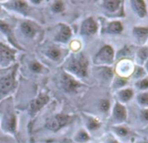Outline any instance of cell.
I'll return each mask as SVG.
<instances>
[{
  "label": "cell",
  "instance_id": "cell-1",
  "mask_svg": "<svg viewBox=\"0 0 148 143\" xmlns=\"http://www.w3.org/2000/svg\"><path fill=\"white\" fill-rule=\"evenodd\" d=\"M88 60L86 57L79 53L78 55L72 56L69 58L66 65V69L71 74L76 75L79 78H85L88 74Z\"/></svg>",
  "mask_w": 148,
  "mask_h": 143
},
{
  "label": "cell",
  "instance_id": "cell-2",
  "mask_svg": "<svg viewBox=\"0 0 148 143\" xmlns=\"http://www.w3.org/2000/svg\"><path fill=\"white\" fill-rule=\"evenodd\" d=\"M16 67L13 66L11 71L4 73L0 76V97L6 95L15 87Z\"/></svg>",
  "mask_w": 148,
  "mask_h": 143
},
{
  "label": "cell",
  "instance_id": "cell-3",
  "mask_svg": "<svg viewBox=\"0 0 148 143\" xmlns=\"http://www.w3.org/2000/svg\"><path fill=\"white\" fill-rule=\"evenodd\" d=\"M72 120V117L65 113H58L50 117L45 123L47 129L56 132L61 129L63 126H66L69 122Z\"/></svg>",
  "mask_w": 148,
  "mask_h": 143
},
{
  "label": "cell",
  "instance_id": "cell-4",
  "mask_svg": "<svg viewBox=\"0 0 148 143\" xmlns=\"http://www.w3.org/2000/svg\"><path fill=\"white\" fill-rule=\"evenodd\" d=\"M60 84L63 90L65 91V93H70V94L77 93L79 89L81 87V84L75 78H73L71 74L67 73L62 74Z\"/></svg>",
  "mask_w": 148,
  "mask_h": 143
},
{
  "label": "cell",
  "instance_id": "cell-5",
  "mask_svg": "<svg viewBox=\"0 0 148 143\" xmlns=\"http://www.w3.org/2000/svg\"><path fill=\"white\" fill-rule=\"evenodd\" d=\"M50 101V97L47 94H39L36 99L32 100L29 105V111L32 114L37 113L41 110L48 102Z\"/></svg>",
  "mask_w": 148,
  "mask_h": 143
},
{
  "label": "cell",
  "instance_id": "cell-6",
  "mask_svg": "<svg viewBox=\"0 0 148 143\" xmlns=\"http://www.w3.org/2000/svg\"><path fill=\"white\" fill-rule=\"evenodd\" d=\"M19 29L23 36L30 39L34 38L38 32L37 25L31 21H23L19 25Z\"/></svg>",
  "mask_w": 148,
  "mask_h": 143
},
{
  "label": "cell",
  "instance_id": "cell-7",
  "mask_svg": "<svg viewBox=\"0 0 148 143\" xmlns=\"http://www.w3.org/2000/svg\"><path fill=\"white\" fill-rule=\"evenodd\" d=\"M14 60V52L8 46L0 44V65L7 66Z\"/></svg>",
  "mask_w": 148,
  "mask_h": 143
},
{
  "label": "cell",
  "instance_id": "cell-8",
  "mask_svg": "<svg viewBox=\"0 0 148 143\" xmlns=\"http://www.w3.org/2000/svg\"><path fill=\"white\" fill-rule=\"evenodd\" d=\"M5 115L3 118V126L9 132L14 133L16 131V126H17V120H16V116L13 113L14 112L12 109L7 108L6 109Z\"/></svg>",
  "mask_w": 148,
  "mask_h": 143
},
{
  "label": "cell",
  "instance_id": "cell-9",
  "mask_svg": "<svg viewBox=\"0 0 148 143\" xmlns=\"http://www.w3.org/2000/svg\"><path fill=\"white\" fill-rule=\"evenodd\" d=\"M113 59V50L111 46H104L97 54L96 61L98 63H112Z\"/></svg>",
  "mask_w": 148,
  "mask_h": 143
},
{
  "label": "cell",
  "instance_id": "cell-10",
  "mask_svg": "<svg viewBox=\"0 0 148 143\" xmlns=\"http://www.w3.org/2000/svg\"><path fill=\"white\" fill-rule=\"evenodd\" d=\"M71 38V29L66 25L60 24L58 32L55 37V40L57 42L64 44V43L68 42Z\"/></svg>",
  "mask_w": 148,
  "mask_h": 143
},
{
  "label": "cell",
  "instance_id": "cell-11",
  "mask_svg": "<svg viewBox=\"0 0 148 143\" xmlns=\"http://www.w3.org/2000/svg\"><path fill=\"white\" fill-rule=\"evenodd\" d=\"M0 32H2L7 37L8 41H9L11 44H12L16 48L21 49V47L18 45V42H17V40H16V38H15V36H14V34H13L12 29L11 28V26H10L7 23H5V22L3 21V20H0Z\"/></svg>",
  "mask_w": 148,
  "mask_h": 143
},
{
  "label": "cell",
  "instance_id": "cell-12",
  "mask_svg": "<svg viewBox=\"0 0 148 143\" xmlns=\"http://www.w3.org/2000/svg\"><path fill=\"white\" fill-rule=\"evenodd\" d=\"M98 31V25L92 18L86 19L81 25V33L84 35H93Z\"/></svg>",
  "mask_w": 148,
  "mask_h": 143
},
{
  "label": "cell",
  "instance_id": "cell-13",
  "mask_svg": "<svg viewBox=\"0 0 148 143\" xmlns=\"http://www.w3.org/2000/svg\"><path fill=\"white\" fill-rule=\"evenodd\" d=\"M45 54L54 62H59L63 58L62 49L57 45H50L46 47L45 49Z\"/></svg>",
  "mask_w": 148,
  "mask_h": 143
},
{
  "label": "cell",
  "instance_id": "cell-14",
  "mask_svg": "<svg viewBox=\"0 0 148 143\" xmlns=\"http://www.w3.org/2000/svg\"><path fill=\"white\" fill-rule=\"evenodd\" d=\"M7 7H9L11 10L16 11L19 13L22 14H26L29 7H28V4L25 1H12V2H9L5 4Z\"/></svg>",
  "mask_w": 148,
  "mask_h": 143
},
{
  "label": "cell",
  "instance_id": "cell-15",
  "mask_svg": "<svg viewBox=\"0 0 148 143\" xmlns=\"http://www.w3.org/2000/svg\"><path fill=\"white\" fill-rule=\"evenodd\" d=\"M114 117L118 120H124L126 117V112L125 109L123 106H121L120 104H116L115 107H114Z\"/></svg>",
  "mask_w": 148,
  "mask_h": 143
},
{
  "label": "cell",
  "instance_id": "cell-16",
  "mask_svg": "<svg viewBox=\"0 0 148 143\" xmlns=\"http://www.w3.org/2000/svg\"><path fill=\"white\" fill-rule=\"evenodd\" d=\"M133 7L135 8L136 12L140 17H145L146 11H145V5L143 1H134L132 3Z\"/></svg>",
  "mask_w": 148,
  "mask_h": 143
},
{
  "label": "cell",
  "instance_id": "cell-17",
  "mask_svg": "<svg viewBox=\"0 0 148 143\" xmlns=\"http://www.w3.org/2000/svg\"><path fill=\"white\" fill-rule=\"evenodd\" d=\"M29 68L32 72H33L35 74H40L44 70V66L38 61H36V60L31 61L29 63Z\"/></svg>",
  "mask_w": 148,
  "mask_h": 143
},
{
  "label": "cell",
  "instance_id": "cell-18",
  "mask_svg": "<svg viewBox=\"0 0 148 143\" xmlns=\"http://www.w3.org/2000/svg\"><path fill=\"white\" fill-rule=\"evenodd\" d=\"M75 140H76V141H78L79 143H84V142H86V141H88L90 140V136H89V134L86 131L80 130L76 134Z\"/></svg>",
  "mask_w": 148,
  "mask_h": 143
},
{
  "label": "cell",
  "instance_id": "cell-19",
  "mask_svg": "<svg viewBox=\"0 0 148 143\" xmlns=\"http://www.w3.org/2000/svg\"><path fill=\"white\" fill-rule=\"evenodd\" d=\"M122 29V25L119 22H112L108 25V32L111 33H119Z\"/></svg>",
  "mask_w": 148,
  "mask_h": 143
},
{
  "label": "cell",
  "instance_id": "cell-20",
  "mask_svg": "<svg viewBox=\"0 0 148 143\" xmlns=\"http://www.w3.org/2000/svg\"><path fill=\"white\" fill-rule=\"evenodd\" d=\"M120 2L119 1H106L104 3V6L109 11V12H114L118 9L119 6Z\"/></svg>",
  "mask_w": 148,
  "mask_h": 143
},
{
  "label": "cell",
  "instance_id": "cell-21",
  "mask_svg": "<svg viewBox=\"0 0 148 143\" xmlns=\"http://www.w3.org/2000/svg\"><path fill=\"white\" fill-rule=\"evenodd\" d=\"M51 10L55 13H60L64 10V4L62 1H56L52 4Z\"/></svg>",
  "mask_w": 148,
  "mask_h": 143
},
{
  "label": "cell",
  "instance_id": "cell-22",
  "mask_svg": "<svg viewBox=\"0 0 148 143\" xmlns=\"http://www.w3.org/2000/svg\"><path fill=\"white\" fill-rule=\"evenodd\" d=\"M87 126H88V128H89L90 130H95V129H97V128L99 127L100 123H99L96 119L90 118V119H88Z\"/></svg>",
  "mask_w": 148,
  "mask_h": 143
},
{
  "label": "cell",
  "instance_id": "cell-23",
  "mask_svg": "<svg viewBox=\"0 0 148 143\" xmlns=\"http://www.w3.org/2000/svg\"><path fill=\"white\" fill-rule=\"evenodd\" d=\"M119 96H120V98H121L124 101H127L128 100H130V99L132 98V91L130 90V89L124 90V91L120 92Z\"/></svg>",
  "mask_w": 148,
  "mask_h": 143
},
{
  "label": "cell",
  "instance_id": "cell-24",
  "mask_svg": "<svg viewBox=\"0 0 148 143\" xmlns=\"http://www.w3.org/2000/svg\"><path fill=\"white\" fill-rule=\"evenodd\" d=\"M134 33L138 37H145L148 35V28H142V27H138L134 29Z\"/></svg>",
  "mask_w": 148,
  "mask_h": 143
},
{
  "label": "cell",
  "instance_id": "cell-25",
  "mask_svg": "<svg viewBox=\"0 0 148 143\" xmlns=\"http://www.w3.org/2000/svg\"><path fill=\"white\" fill-rule=\"evenodd\" d=\"M109 107H110V103H109L108 100H103L100 101V103H99V108H100L101 111L107 112L109 110Z\"/></svg>",
  "mask_w": 148,
  "mask_h": 143
},
{
  "label": "cell",
  "instance_id": "cell-26",
  "mask_svg": "<svg viewBox=\"0 0 148 143\" xmlns=\"http://www.w3.org/2000/svg\"><path fill=\"white\" fill-rule=\"evenodd\" d=\"M138 101L141 104H143V105H148V94H144L139 95Z\"/></svg>",
  "mask_w": 148,
  "mask_h": 143
},
{
  "label": "cell",
  "instance_id": "cell-27",
  "mask_svg": "<svg viewBox=\"0 0 148 143\" xmlns=\"http://www.w3.org/2000/svg\"><path fill=\"white\" fill-rule=\"evenodd\" d=\"M116 132H117V133H118L119 135H120V136H125V135L128 133L127 130H126L125 128H124V127L116 128Z\"/></svg>",
  "mask_w": 148,
  "mask_h": 143
},
{
  "label": "cell",
  "instance_id": "cell-28",
  "mask_svg": "<svg viewBox=\"0 0 148 143\" xmlns=\"http://www.w3.org/2000/svg\"><path fill=\"white\" fill-rule=\"evenodd\" d=\"M139 57L142 59H145L148 57V52H147V50L146 49H141L140 52H139Z\"/></svg>",
  "mask_w": 148,
  "mask_h": 143
},
{
  "label": "cell",
  "instance_id": "cell-29",
  "mask_svg": "<svg viewBox=\"0 0 148 143\" xmlns=\"http://www.w3.org/2000/svg\"><path fill=\"white\" fill-rule=\"evenodd\" d=\"M139 87H140V88H142V89L147 88V87H148V80H142V81L139 83Z\"/></svg>",
  "mask_w": 148,
  "mask_h": 143
},
{
  "label": "cell",
  "instance_id": "cell-30",
  "mask_svg": "<svg viewBox=\"0 0 148 143\" xmlns=\"http://www.w3.org/2000/svg\"><path fill=\"white\" fill-rule=\"evenodd\" d=\"M125 83V80H119L118 81H117V85L119 86V87H120V86H124V84Z\"/></svg>",
  "mask_w": 148,
  "mask_h": 143
},
{
  "label": "cell",
  "instance_id": "cell-31",
  "mask_svg": "<svg viewBox=\"0 0 148 143\" xmlns=\"http://www.w3.org/2000/svg\"><path fill=\"white\" fill-rule=\"evenodd\" d=\"M143 116H144L145 120H148V110H145V111L144 112V114H143Z\"/></svg>",
  "mask_w": 148,
  "mask_h": 143
},
{
  "label": "cell",
  "instance_id": "cell-32",
  "mask_svg": "<svg viewBox=\"0 0 148 143\" xmlns=\"http://www.w3.org/2000/svg\"><path fill=\"white\" fill-rule=\"evenodd\" d=\"M143 74V72H142V69L138 68V71L136 72V74H135V75L138 76V75H139V74Z\"/></svg>",
  "mask_w": 148,
  "mask_h": 143
},
{
  "label": "cell",
  "instance_id": "cell-33",
  "mask_svg": "<svg viewBox=\"0 0 148 143\" xmlns=\"http://www.w3.org/2000/svg\"><path fill=\"white\" fill-rule=\"evenodd\" d=\"M147 69H148V62H147Z\"/></svg>",
  "mask_w": 148,
  "mask_h": 143
},
{
  "label": "cell",
  "instance_id": "cell-34",
  "mask_svg": "<svg viewBox=\"0 0 148 143\" xmlns=\"http://www.w3.org/2000/svg\"><path fill=\"white\" fill-rule=\"evenodd\" d=\"M144 143H148V142H144Z\"/></svg>",
  "mask_w": 148,
  "mask_h": 143
}]
</instances>
